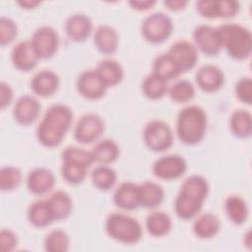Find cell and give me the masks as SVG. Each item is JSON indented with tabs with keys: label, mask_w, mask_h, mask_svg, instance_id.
Here are the masks:
<instances>
[{
	"label": "cell",
	"mask_w": 252,
	"mask_h": 252,
	"mask_svg": "<svg viewBox=\"0 0 252 252\" xmlns=\"http://www.w3.org/2000/svg\"><path fill=\"white\" fill-rule=\"evenodd\" d=\"M207 130V114L198 105L182 108L176 118V134L185 145H196L201 142Z\"/></svg>",
	"instance_id": "cell-3"
},
{
	"label": "cell",
	"mask_w": 252,
	"mask_h": 252,
	"mask_svg": "<svg viewBox=\"0 0 252 252\" xmlns=\"http://www.w3.org/2000/svg\"><path fill=\"white\" fill-rule=\"evenodd\" d=\"M235 93L239 100L246 104L252 102V81L249 77H244L238 80L235 85Z\"/></svg>",
	"instance_id": "cell-40"
},
{
	"label": "cell",
	"mask_w": 252,
	"mask_h": 252,
	"mask_svg": "<svg viewBox=\"0 0 252 252\" xmlns=\"http://www.w3.org/2000/svg\"><path fill=\"white\" fill-rule=\"evenodd\" d=\"M46 200L54 220H61L70 216L73 208V202L67 192L57 190L53 192Z\"/></svg>",
	"instance_id": "cell-23"
},
{
	"label": "cell",
	"mask_w": 252,
	"mask_h": 252,
	"mask_svg": "<svg viewBox=\"0 0 252 252\" xmlns=\"http://www.w3.org/2000/svg\"><path fill=\"white\" fill-rule=\"evenodd\" d=\"M40 103L38 100L29 94H25L18 98L14 105V119L21 125L32 124L39 115Z\"/></svg>",
	"instance_id": "cell-15"
},
{
	"label": "cell",
	"mask_w": 252,
	"mask_h": 252,
	"mask_svg": "<svg viewBox=\"0 0 252 252\" xmlns=\"http://www.w3.org/2000/svg\"><path fill=\"white\" fill-rule=\"evenodd\" d=\"M155 176L164 180L176 179L183 175L187 169L186 160L179 155H167L158 158L153 163Z\"/></svg>",
	"instance_id": "cell-12"
},
{
	"label": "cell",
	"mask_w": 252,
	"mask_h": 252,
	"mask_svg": "<svg viewBox=\"0 0 252 252\" xmlns=\"http://www.w3.org/2000/svg\"><path fill=\"white\" fill-rule=\"evenodd\" d=\"M91 152L94 161L100 164H108L117 159L119 147L113 140L104 139L97 142Z\"/></svg>",
	"instance_id": "cell-30"
},
{
	"label": "cell",
	"mask_w": 252,
	"mask_h": 252,
	"mask_svg": "<svg viewBox=\"0 0 252 252\" xmlns=\"http://www.w3.org/2000/svg\"><path fill=\"white\" fill-rule=\"evenodd\" d=\"M153 73L165 81L177 78L181 73L167 53L159 54L153 63Z\"/></svg>",
	"instance_id": "cell-33"
},
{
	"label": "cell",
	"mask_w": 252,
	"mask_h": 252,
	"mask_svg": "<svg viewBox=\"0 0 252 252\" xmlns=\"http://www.w3.org/2000/svg\"><path fill=\"white\" fill-rule=\"evenodd\" d=\"M18 244L16 233L9 228H2L0 231V249L2 252L13 251Z\"/></svg>",
	"instance_id": "cell-42"
},
{
	"label": "cell",
	"mask_w": 252,
	"mask_h": 252,
	"mask_svg": "<svg viewBox=\"0 0 252 252\" xmlns=\"http://www.w3.org/2000/svg\"><path fill=\"white\" fill-rule=\"evenodd\" d=\"M224 210L228 219L237 225L244 223L248 218V206L238 195H230L224 201Z\"/></svg>",
	"instance_id": "cell-28"
},
{
	"label": "cell",
	"mask_w": 252,
	"mask_h": 252,
	"mask_svg": "<svg viewBox=\"0 0 252 252\" xmlns=\"http://www.w3.org/2000/svg\"><path fill=\"white\" fill-rule=\"evenodd\" d=\"M11 59L14 67L20 71L28 72L32 70L39 60L31 40H24L17 43L11 52Z\"/></svg>",
	"instance_id": "cell-14"
},
{
	"label": "cell",
	"mask_w": 252,
	"mask_h": 252,
	"mask_svg": "<svg viewBox=\"0 0 252 252\" xmlns=\"http://www.w3.org/2000/svg\"><path fill=\"white\" fill-rule=\"evenodd\" d=\"M113 202L118 208L125 211L139 208V184L130 181L121 183L113 193Z\"/></svg>",
	"instance_id": "cell-19"
},
{
	"label": "cell",
	"mask_w": 252,
	"mask_h": 252,
	"mask_svg": "<svg viewBox=\"0 0 252 252\" xmlns=\"http://www.w3.org/2000/svg\"><path fill=\"white\" fill-rule=\"evenodd\" d=\"M105 230L109 237L124 244L138 243L143 235L140 222L121 213H112L106 218Z\"/></svg>",
	"instance_id": "cell-5"
},
{
	"label": "cell",
	"mask_w": 252,
	"mask_h": 252,
	"mask_svg": "<svg viewBox=\"0 0 252 252\" xmlns=\"http://www.w3.org/2000/svg\"><path fill=\"white\" fill-rule=\"evenodd\" d=\"M220 228L219 218L211 213H205L199 216L193 223L195 235L201 239H209L218 234Z\"/></svg>",
	"instance_id": "cell-25"
},
{
	"label": "cell",
	"mask_w": 252,
	"mask_h": 252,
	"mask_svg": "<svg viewBox=\"0 0 252 252\" xmlns=\"http://www.w3.org/2000/svg\"><path fill=\"white\" fill-rule=\"evenodd\" d=\"M221 46L225 48L227 54L235 60L248 58L252 51L251 32L235 23H224L217 28Z\"/></svg>",
	"instance_id": "cell-4"
},
{
	"label": "cell",
	"mask_w": 252,
	"mask_h": 252,
	"mask_svg": "<svg viewBox=\"0 0 252 252\" xmlns=\"http://www.w3.org/2000/svg\"><path fill=\"white\" fill-rule=\"evenodd\" d=\"M229 127L234 136L245 139L251 136V113L246 109L234 110L229 118Z\"/></svg>",
	"instance_id": "cell-29"
},
{
	"label": "cell",
	"mask_w": 252,
	"mask_h": 252,
	"mask_svg": "<svg viewBox=\"0 0 252 252\" xmlns=\"http://www.w3.org/2000/svg\"><path fill=\"white\" fill-rule=\"evenodd\" d=\"M167 90V81L153 72L145 77L142 84L143 94L150 99L161 98Z\"/></svg>",
	"instance_id": "cell-31"
},
{
	"label": "cell",
	"mask_w": 252,
	"mask_h": 252,
	"mask_svg": "<svg viewBox=\"0 0 252 252\" xmlns=\"http://www.w3.org/2000/svg\"><path fill=\"white\" fill-rule=\"evenodd\" d=\"M194 45L205 55L216 56L221 50V42L217 28L199 25L193 31Z\"/></svg>",
	"instance_id": "cell-10"
},
{
	"label": "cell",
	"mask_w": 252,
	"mask_h": 252,
	"mask_svg": "<svg viewBox=\"0 0 252 252\" xmlns=\"http://www.w3.org/2000/svg\"><path fill=\"white\" fill-rule=\"evenodd\" d=\"M108 87L94 70H87L80 74L77 80V90L87 99H99L107 91Z\"/></svg>",
	"instance_id": "cell-13"
},
{
	"label": "cell",
	"mask_w": 252,
	"mask_h": 252,
	"mask_svg": "<svg viewBox=\"0 0 252 252\" xmlns=\"http://www.w3.org/2000/svg\"><path fill=\"white\" fill-rule=\"evenodd\" d=\"M198 13L208 19L218 18L217 1L213 0H199L195 4Z\"/></svg>",
	"instance_id": "cell-43"
},
{
	"label": "cell",
	"mask_w": 252,
	"mask_h": 252,
	"mask_svg": "<svg viewBox=\"0 0 252 252\" xmlns=\"http://www.w3.org/2000/svg\"><path fill=\"white\" fill-rule=\"evenodd\" d=\"M22 181L21 170L12 165L3 166L0 169V189L3 192H8L16 189Z\"/></svg>",
	"instance_id": "cell-37"
},
{
	"label": "cell",
	"mask_w": 252,
	"mask_h": 252,
	"mask_svg": "<svg viewBox=\"0 0 252 252\" xmlns=\"http://www.w3.org/2000/svg\"><path fill=\"white\" fill-rule=\"evenodd\" d=\"M118 33L109 25H100L96 28L94 34V43L97 50L103 54H112L118 47Z\"/></svg>",
	"instance_id": "cell-21"
},
{
	"label": "cell",
	"mask_w": 252,
	"mask_h": 252,
	"mask_svg": "<svg viewBox=\"0 0 252 252\" xmlns=\"http://www.w3.org/2000/svg\"><path fill=\"white\" fill-rule=\"evenodd\" d=\"M28 220L34 227L42 228L54 221L47 200H37L28 209Z\"/></svg>",
	"instance_id": "cell-24"
},
{
	"label": "cell",
	"mask_w": 252,
	"mask_h": 252,
	"mask_svg": "<svg viewBox=\"0 0 252 252\" xmlns=\"http://www.w3.org/2000/svg\"><path fill=\"white\" fill-rule=\"evenodd\" d=\"M70 246V238L63 229L51 230L44 239V249L48 252H66Z\"/></svg>",
	"instance_id": "cell-34"
},
{
	"label": "cell",
	"mask_w": 252,
	"mask_h": 252,
	"mask_svg": "<svg viewBox=\"0 0 252 252\" xmlns=\"http://www.w3.org/2000/svg\"><path fill=\"white\" fill-rule=\"evenodd\" d=\"M60 80L58 75L51 70L37 72L31 81L32 92L42 97L52 95L59 88Z\"/></svg>",
	"instance_id": "cell-20"
},
{
	"label": "cell",
	"mask_w": 252,
	"mask_h": 252,
	"mask_svg": "<svg viewBox=\"0 0 252 252\" xmlns=\"http://www.w3.org/2000/svg\"><path fill=\"white\" fill-rule=\"evenodd\" d=\"M31 42L39 59H49L58 49L59 35L53 28L42 26L34 31Z\"/></svg>",
	"instance_id": "cell-9"
},
{
	"label": "cell",
	"mask_w": 252,
	"mask_h": 252,
	"mask_svg": "<svg viewBox=\"0 0 252 252\" xmlns=\"http://www.w3.org/2000/svg\"><path fill=\"white\" fill-rule=\"evenodd\" d=\"M104 131L102 118L95 113L83 115L74 129V138L81 144H90L96 141Z\"/></svg>",
	"instance_id": "cell-8"
},
{
	"label": "cell",
	"mask_w": 252,
	"mask_h": 252,
	"mask_svg": "<svg viewBox=\"0 0 252 252\" xmlns=\"http://www.w3.org/2000/svg\"><path fill=\"white\" fill-rule=\"evenodd\" d=\"M156 1L155 0H131L129 1V5L137 10V11H147L149 9H151L154 5H156Z\"/></svg>",
	"instance_id": "cell-45"
},
{
	"label": "cell",
	"mask_w": 252,
	"mask_h": 252,
	"mask_svg": "<svg viewBox=\"0 0 252 252\" xmlns=\"http://www.w3.org/2000/svg\"><path fill=\"white\" fill-rule=\"evenodd\" d=\"M143 139L149 150L159 153L171 147L173 135L167 123L161 120H152L144 128Z\"/></svg>",
	"instance_id": "cell-7"
},
{
	"label": "cell",
	"mask_w": 252,
	"mask_h": 252,
	"mask_svg": "<svg viewBox=\"0 0 252 252\" xmlns=\"http://www.w3.org/2000/svg\"><path fill=\"white\" fill-rule=\"evenodd\" d=\"M240 9L238 1L220 0L217 1L218 18H231L235 16Z\"/></svg>",
	"instance_id": "cell-41"
},
{
	"label": "cell",
	"mask_w": 252,
	"mask_h": 252,
	"mask_svg": "<svg viewBox=\"0 0 252 252\" xmlns=\"http://www.w3.org/2000/svg\"><path fill=\"white\" fill-rule=\"evenodd\" d=\"M170 98L175 102H187L195 96V88L191 82L180 80L167 90Z\"/></svg>",
	"instance_id": "cell-36"
},
{
	"label": "cell",
	"mask_w": 252,
	"mask_h": 252,
	"mask_svg": "<svg viewBox=\"0 0 252 252\" xmlns=\"http://www.w3.org/2000/svg\"><path fill=\"white\" fill-rule=\"evenodd\" d=\"M164 199V191L162 187L153 181H145L139 184V200L140 206L153 209L159 206Z\"/></svg>",
	"instance_id": "cell-22"
},
{
	"label": "cell",
	"mask_w": 252,
	"mask_h": 252,
	"mask_svg": "<svg viewBox=\"0 0 252 252\" xmlns=\"http://www.w3.org/2000/svg\"><path fill=\"white\" fill-rule=\"evenodd\" d=\"M209 193V183L202 175L188 176L174 201V212L182 220L193 219L201 211Z\"/></svg>",
	"instance_id": "cell-2"
},
{
	"label": "cell",
	"mask_w": 252,
	"mask_h": 252,
	"mask_svg": "<svg viewBox=\"0 0 252 252\" xmlns=\"http://www.w3.org/2000/svg\"><path fill=\"white\" fill-rule=\"evenodd\" d=\"M198 87L206 93H215L219 91L224 83L222 71L212 64L202 66L195 76Z\"/></svg>",
	"instance_id": "cell-16"
},
{
	"label": "cell",
	"mask_w": 252,
	"mask_h": 252,
	"mask_svg": "<svg viewBox=\"0 0 252 252\" xmlns=\"http://www.w3.org/2000/svg\"><path fill=\"white\" fill-rule=\"evenodd\" d=\"M179 69L180 73L194 68L198 61V50L190 41L181 39L170 45L166 52Z\"/></svg>",
	"instance_id": "cell-11"
},
{
	"label": "cell",
	"mask_w": 252,
	"mask_h": 252,
	"mask_svg": "<svg viewBox=\"0 0 252 252\" xmlns=\"http://www.w3.org/2000/svg\"><path fill=\"white\" fill-rule=\"evenodd\" d=\"M186 0H165L163 1V4L170 10L173 11H178L183 9L187 5Z\"/></svg>",
	"instance_id": "cell-46"
},
{
	"label": "cell",
	"mask_w": 252,
	"mask_h": 252,
	"mask_svg": "<svg viewBox=\"0 0 252 252\" xmlns=\"http://www.w3.org/2000/svg\"><path fill=\"white\" fill-rule=\"evenodd\" d=\"M62 161L80 164L88 168L94 162L92 152L74 146L67 147L62 152Z\"/></svg>",
	"instance_id": "cell-35"
},
{
	"label": "cell",
	"mask_w": 252,
	"mask_h": 252,
	"mask_svg": "<svg viewBox=\"0 0 252 252\" xmlns=\"http://www.w3.org/2000/svg\"><path fill=\"white\" fill-rule=\"evenodd\" d=\"M87 170L88 167L68 162V161H62L61 166V174L62 177L70 184H79L84 181V179L87 176Z\"/></svg>",
	"instance_id": "cell-38"
},
{
	"label": "cell",
	"mask_w": 252,
	"mask_h": 252,
	"mask_svg": "<svg viewBox=\"0 0 252 252\" xmlns=\"http://www.w3.org/2000/svg\"><path fill=\"white\" fill-rule=\"evenodd\" d=\"M172 226V221L168 214L161 211H155L148 215L146 227L148 232L155 237L166 235Z\"/></svg>",
	"instance_id": "cell-27"
},
{
	"label": "cell",
	"mask_w": 252,
	"mask_h": 252,
	"mask_svg": "<svg viewBox=\"0 0 252 252\" xmlns=\"http://www.w3.org/2000/svg\"><path fill=\"white\" fill-rule=\"evenodd\" d=\"M173 23L163 12H155L147 16L142 23V34L151 43H161L171 34Z\"/></svg>",
	"instance_id": "cell-6"
},
{
	"label": "cell",
	"mask_w": 252,
	"mask_h": 252,
	"mask_svg": "<svg viewBox=\"0 0 252 252\" xmlns=\"http://www.w3.org/2000/svg\"><path fill=\"white\" fill-rule=\"evenodd\" d=\"M18 34L16 23L9 17L0 18V45L4 46L11 43Z\"/></svg>",
	"instance_id": "cell-39"
},
{
	"label": "cell",
	"mask_w": 252,
	"mask_h": 252,
	"mask_svg": "<svg viewBox=\"0 0 252 252\" xmlns=\"http://www.w3.org/2000/svg\"><path fill=\"white\" fill-rule=\"evenodd\" d=\"M93 184L99 190L107 191L111 189L117 180V174L113 168L106 164L96 166L92 171Z\"/></svg>",
	"instance_id": "cell-32"
},
{
	"label": "cell",
	"mask_w": 252,
	"mask_h": 252,
	"mask_svg": "<svg viewBox=\"0 0 252 252\" xmlns=\"http://www.w3.org/2000/svg\"><path fill=\"white\" fill-rule=\"evenodd\" d=\"M55 184L54 173L46 167H36L31 170L27 177V187L34 195L49 192Z\"/></svg>",
	"instance_id": "cell-18"
},
{
	"label": "cell",
	"mask_w": 252,
	"mask_h": 252,
	"mask_svg": "<svg viewBox=\"0 0 252 252\" xmlns=\"http://www.w3.org/2000/svg\"><path fill=\"white\" fill-rule=\"evenodd\" d=\"M13 99V90L11 86L5 82L0 84V107L1 109L6 108Z\"/></svg>",
	"instance_id": "cell-44"
},
{
	"label": "cell",
	"mask_w": 252,
	"mask_h": 252,
	"mask_svg": "<svg viewBox=\"0 0 252 252\" xmlns=\"http://www.w3.org/2000/svg\"><path fill=\"white\" fill-rule=\"evenodd\" d=\"M22 8L25 9H33L37 5L40 4V1L38 0H20L17 2Z\"/></svg>",
	"instance_id": "cell-47"
},
{
	"label": "cell",
	"mask_w": 252,
	"mask_h": 252,
	"mask_svg": "<svg viewBox=\"0 0 252 252\" xmlns=\"http://www.w3.org/2000/svg\"><path fill=\"white\" fill-rule=\"evenodd\" d=\"M93 23L89 16L83 13H76L69 16L65 22L67 36L76 42L86 40L92 32Z\"/></svg>",
	"instance_id": "cell-17"
},
{
	"label": "cell",
	"mask_w": 252,
	"mask_h": 252,
	"mask_svg": "<svg viewBox=\"0 0 252 252\" xmlns=\"http://www.w3.org/2000/svg\"><path fill=\"white\" fill-rule=\"evenodd\" d=\"M95 71L108 88L118 85L124 76L122 66L119 62L113 59H104L100 61L97 64Z\"/></svg>",
	"instance_id": "cell-26"
},
{
	"label": "cell",
	"mask_w": 252,
	"mask_h": 252,
	"mask_svg": "<svg viewBox=\"0 0 252 252\" xmlns=\"http://www.w3.org/2000/svg\"><path fill=\"white\" fill-rule=\"evenodd\" d=\"M73 120L72 109L62 103H56L47 108L36 128L38 142L47 148L61 144Z\"/></svg>",
	"instance_id": "cell-1"
}]
</instances>
